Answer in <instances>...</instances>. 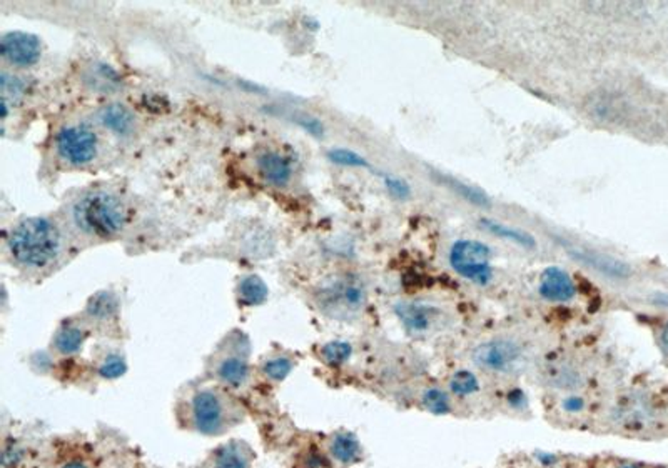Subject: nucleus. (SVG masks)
<instances>
[{
    "mask_svg": "<svg viewBox=\"0 0 668 468\" xmlns=\"http://www.w3.org/2000/svg\"><path fill=\"white\" fill-rule=\"evenodd\" d=\"M238 297L242 305L258 307L268 301L270 289L258 275H246L239 280Z\"/></svg>",
    "mask_w": 668,
    "mask_h": 468,
    "instance_id": "obj_21",
    "label": "nucleus"
},
{
    "mask_svg": "<svg viewBox=\"0 0 668 468\" xmlns=\"http://www.w3.org/2000/svg\"><path fill=\"white\" fill-rule=\"evenodd\" d=\"M480 223L487 232L495 235V237H499L503 240H508V242L525 247V248H535L536 247L535 237L528 232H525V230H521V229L510 227L507 223L497 222V220H491V219H481Z\"/></svg>",
    "mask_w": 668,
    "mask_h": 468,
    "instance_id": "obj_20",
    "label": "nucleus"
},
{
    "mask_svg": "<svg viewBox=\"0 0 668 468\" xmlns=\"http://www.w3.org/2000/svg\"><path fill=\"white\" fill-rule=\"evenodd\" d=\"M97 122L115 137H129L136 130V115L123 104H107L96 113Z\"/></svg>",
    "mask_w": 668,
    "mask_h": 468,
    "instance_id": "obj_13",
    "label": "nucleus"
},
{
    "mask_svg": "<svg viewBox=\"0 0 668 468\" xmlns=\"http://www.w3.org/2000/svg\"><path fill=\"white\" fill-rule=\"evenodd\" d=\"M0 90H2V101L7 102L14 107L19 101H23V95L29 92L27 80L9 74L7 70H2L0 74Z\"/></svg>",
    "mask_w": 668,
    "mask_h": 468,
    "instance_id": "obj_23",
    "label": "nucleus"
},
{
    "mask_svg": "<svg viewBox=\"0 0 668 468\" xmlns=\"http://www.w3.org/2000/svg\"><path fill=\"white\" fill-rule=\"evenodd\" d=\"M60 468H91L86 462H82V460H78V458H72V460H68L64 465Z\"/></svg>",
    "mask_w": 668,
    "mask_h": 468,
    "instance_id": "obj_36",
    "label": "nucleus"
},
{
    "mask_svg": "<svg viewBox=\"0 0 668 468\" xmlns=\"http://www.w3.org/2000/svg\"><path fill=\"white\" fill-rule=\"evenodd\" d=\"M297 123L303 125V129L307 130L309 134L315 135V137H321L325 132V127L323 123L319 122L315 117H309V115H303L301 119H297Z\"/></svg>",
    "mask_w": 668,
    "mask_h": 468,
    "instance_id": "obj_32",
    "label": "nucleus"
},
{
    "mask_svg": "<svg viewBox=\"0 0 668 468\" xmlns=\"http://www.w3.org/2000/svg\"><path fill=\"white\" fill-rule=\"evenodd\" d=\"M352 356V344L343 342V340H333L321 348V357L331 365V367H340L344 365Z\"/></svg>",
    "mask_w": 668,
    "mask_h": 468,
    "instance_id": "obj_25",
    "label": "nucleus"
},
{
    "mask_svg": "<svg viewBox=\"0 0 668 468\" xmlns=\"http://www.w3.org/2000/svg\"><path fill=\"white\" fill-rule=\"evenodd\" d=\"M383 180H385L386 189L389 192V195L395 197L397 201H408L411 197V187L407 180L399 179L395 176H385Z\"/></svg>",
    "mask_w": 668,
    "mask_h": 468,
    "instance_id": "obj_30",
    "label": "nucleus"
},
{
    "mask_svg": "<svg viewBox=\"0 0 668 468\" xmlns=\"http://www.w3.org/2000/svg\"><path fill=\"white\" fill-rule=\"evenodd\" d=\"M295 368V360L288 356H274V357L264 360L262 364V374L266 379L272 382H281L286 379Z\"/></svg>",
    "mask_w": 668,
    "mask_h": 468,
    "instance_id": "obj_24",
    "label": "nucleus"
},
{
    "mask_svg": "<svg viewBox=\"0 0 668 468\" xmlns=\"http://www.w3.org/2000/svg\"><path fill=\"white\" fill-rule=\"evenodd\" d=\"M215 377L227 387L238 389L241 385H244V382L250 377V364L242 354L227 356V357L221 358V362L217 364Z\"/></svg>",
    "mask_w": 668,
    "mask_h": 468,
    "instance_id": "obj_14",
    "label": "nucleus"
},
{
    "mask_svg": "<svg viewBox=\"0 0 668 468\" xmlns=\"http://www.w3.org/2000/svg\"><path fill=\"white\" fill-rule=\"evenodd\" d=\"M329 162L341 166V167L368 168L370 162L360 156L358 152L350 148H331L328 152Z\"/></svg>",
    "mask_w": 668,
    "mask_h": 468,
    "instance_id": "obj_27",
    "label": "nucleus"
},
{
    "mask_svg": "<svg viewBox=\"0 0 668 468\" xmlns=\"http://www.w3.org/2000/svg\"><path fill=\"white\" fill-rule=\"evenodd\" d=\"M315 299L321 312L338 320H350L364 309L368 292L358 275L348 274L326 280L317 289Z\"/></svg>",
    "mask_w": 668,
    "mask_h": 468,
    "instance_id": "obj_4",
    "label": "nucleus"
},
{
    "mask_svg": "<svg viewBox=\"0 0 668 468\" xmlns=\"http://www.w3.org/2000/svg\"><path fill=\"white\" fill-rule=\"evenodd\" d=\"M508 401H510L513 407H523L525 401H526V397H525V393L520 389H515V391L510 392Z\"/></svg>",
    "mask_w": 668,
    "mask_h": 468,
    "instance_id": "obj_35",
    "label": "nucleus"
},
{
    "mask_svg": "<svg viewBox=\"0 0 668 468\" xmlns=\"http://www.w3.org/2000/svg\"><path fill=\"white\" fill-rule=\"evenodd\" d=\"M87 340V332L76 324L62 325L54 338V346L62 356H76Z\"/></svg>",
    "mask_w": 668,
    "mask_h": 468,
    "instance_id": "obj_19",
    "label": "nucleus"
},
{
    "mask_svg": "<svg viewBox=\"0 0 668 468\" xmlns=\"http://www.w3.org/2000/svg\"><path fill=\"white\" fill-rule=\"evenodd\" d=\"M476 365L493 374H513L523 364V348L508 338H495L473 352Z\"/></svg>",
    "mask_w": 668,
    "mask_h": 468,
    "instance_id": "obj_7",
    "label": "nucleus"
},
{
    "mask_svg": "<svg viewBox=\"0 0 668 468\" xmlns=\"http://www.w3.org/2000/svg\"><path fill=\"white\" fill-rule=\"evenodd\" d=\"M303 467L305 468H331L329 465L328 458L323 457V454L319 452H309L305 462H303Z\"/></svg>",
    "mask_w": 668,
    "mask_h": 468,
    "instance_id": "obj_33",
    "label": "nucleus"
},
{
    "mask_svg": "<svg viewBox=\"0 0 668 468\" xmlns=\"http://www.w3.org/2000/svg\"><path fill=\"white\" fill-rule=\"evenodd\" d=\"M97 372H99V375L103 379H119V377H123L125 372H127V362H125V358L121 354L113 352V354H109V356H105L103 358V362L99 364Z\"/></svg>",
    "mask_w": 668,
    "mask_h": 468,
    "instance_id": "obj_28",
    "label": "nucleus"
},
{
    "mask_svg": "<svg viewBox=\"0 0 668 468\" xmlns=\"http://www.w3.org/2000/svg\"><path fill=\"white\" fill-rule=\"evenodd\" d=\"M0 56L12 68H34L42 57L41 39L21 31L7 32L0 40Z\"/></svg>",
    "mask_w": 668,
    "mask_h": 468,
    "instance_id": "obj_8",
    "label": "nucleus"
},
{
    "mask_svg": "<svg viewBox=\"0 0 668 468\" xmlns=\"http://www.w3.org/2000/svg\"><path fill=\"white\" fill-rule=\"evenodd\" d=\"M399 322L413 335L426 334L438 322L442 310L421 302H401L395 307Z\"/></svg>",
    "mask_w": 668,
    "mask_h": 468,
    "instance_id": "obj_10",
    "label": "nucleus"
},
{
    "mask_svg": "<svg viewBox=\"0 0 668 468\" xmlns=\"http://www.w3.org/2000/svg\"><path fill=\"white\" fill-rule=\"evenodd\" d=\"M538 293L542 299L548 302H556L563 303L575 299L577 295V287L575 282L570 277V274L563 268L548 267L544 268L540 284H538Z\"/></svg>",
    "mask_w": 668,
    "mask_h": 468,
    "instance_id": "obj_12",
    "label": "nucleus"
},
{
    "mask_svg": "<svg viewBox=\"0 0 668 468\" xmlns=\"http://www.w3.org/2000/svg\"><path fill=\"white\" fill-rule=\"evenodd\" d=\"M430 177L436 180L438 184H442L443 187H446V189L454 192L456 195H460L468 203L476 205V207H481V209L490 207V197H488L483 190L478 189L475 185H470V184H466L463 180L454 179L452 176L436 172V170H431Z\"/></svg>",
    "mask_w": 668,
    "mask_h": 468,
    "instance_id": "obj_16",
    "label": "nucleus"
},
{
    "mask_svg": "<svg viewBox=\"0 0 668 468\" xmlns=\"http://www.w3.org/2000/svg\"><path fill=\"white\" fill-rule=\"evenodd\" d=\"M423 403L435 415H444V413L450 412V409H452L450 397L442 389H428V391L425 392Z\"/></svg>",
    "mask_w": 668,
    "mask_h": 468,
    "instance_id": "obj_29",
    "label": "nucleus"
},
{
    "mask_svg": "<svg viewBox=\"0 0 668 468\" xmlns=\"http://www.w3.org/2000/svg\"><path fill=\"white\" fill-rule=\"evenodd\" d=\"M72 222L82 234L109 238L119 234L127 222L123 201L111 192L94 190L80 195L72 205Z\"/></svg>",
    "mask_w": 668,
    "mask_h": 468,
    "instance_id": "obj_2",
    "label": "nucleus"
},
{
    "mask_svg": "<svg viewBox=\"0 0 668 468\" xmlns=\"http://www.w3.org/2000/svg\"><path fill=\"white\" fill-rule=\"evenodd\" d=\"M84 84L94 92L111 94L123 87V78L115 68L103 62H96L84 72Z\"/></svg>",
    "mask_w": 668,
    "mask_h": 468,
    "instance_id": "obj_15",
    "label": "nucleus"
},
{
    "mask_svg": "<svg viewBox=\"0 0 668 468\" xmlns=\"http://www.w3.org/2000/svg\"><path fill=\"white\" fill-rule=\"evenodd\" d=\"M450 391L460 397H470L480 391V380L476 379L475 374L460 370L450 380Z\"/></svg>",
    "mask_w": 668,
    "mask_h": 468,
    "instance_id": "obj_26",
    "label": "nucleus"
},
{
    "mask_svg": "<svg viewBox=\"0 0 668 468\" xmlns=\"http://www.w3.org/2000/svg\"><path fill=\"white\" fill-rule=\"evenodd\" d=\"M23 458V450L17 446H4V454H2V465L4 468H14L19 460Z\"/></svg>",
    "mask_w": 668,
    "mask_h": 468,
    "instance_id": "obj_31",
    "label": "nucleus"
},
{
    "mask_svg": "<svg viewBox=\"0 0 668 468\" xmlns=\"http://www.w3.org/2000/svg\"><path fill=\"white\" fill-rule=\"evenodd\" d=\"M119 312V299L113 292H99L87 303V313L96 320H111Z\"/></svg>",
    "mask_w": 668,
    "mask_h": 468,
    "instance_id": "obj_22",
    "label": "nucleus"
},
{
    "mask_svg": "<svg viewBox=\"0 0 668 468\" xmlns=\"http://www.w3.org/2000/svg\"><path fill=\"white\" fill-rule=\"evenodd\" d=\"M256 168L261 179L272 187L283 189L293 179V162L276 150H262L256 157Z\"/></svg>",
    "mask_w": 668,
    "mask_h": 468,
    "instance_id": "obj_11",
    "label": "nucleus"
},
{
    "mask_svg": "<svg viewBox=\"0 0 668 468\" xmlns=\"http://www.w3.org/2000/svg\"><path fill=\"white\" fill-rule=\"evenodd\" d=\"M252 450L244 442H229L215 452V468H251Z\"/></svg>",
    "mask_w": 668,
    "mask_h": 468,
    "instance_id": "obj_17",
    "label": "nucleus"
},
{
    "mask_svg": "<svg viewBox=\"0 0 668 468\" xmlns=\"http://www.w3.org/2000/svg\"><path fill=\"white\" fill-rule=\"evenodd\" d=\"M329 454L343 465H352L361 457V446L350 432H338L329 440Z\"/></svg>",
    "mask_w": 668,
    "mask_h": 468,
    "instance_id": "obj_18",
    "label": "nucleus"
},
{
    "mask_svg": "<svg viewBox=\"0 0 668 468\" xmlns=\"http://www.w3.org/2000/svg\"><path fill=\"white\" fill-rule=\"evenodd\" d=\"M188 422L197 434L221 435L239 422V412L223 392L199 389L188 400Z\"/></svg>",
    "mask_w": 668,
    "mask_h": 468,
    "instance_id": "obj_3",
    "label": "nucleus"
},
{
    "mask_svg": "<svg viewBox=\"0 0 668 468\" xmlns=\"http://www.w3.org/2000/svg\"><path fill=\"white\" fill-rule=\"evenodd\" d=\"M56 150L69 166L82 167L91 164L99 150V137L89 125H64L56 135Z\"/></svg>",
    "mask_w": 668,
    "mask_h": 468,
    "instance_id": "obj_6",
    "label": "nucleus"
},
{
    "mask_svg": "<svg viewBox=\"0 0 668 468\" xmlns=\"http://www.w3.org/2000/svg\"><path fill=\"white\" fill-rule=\"evenodd\" d=\"M620 468H636V467H632V465H625V467H620Z\"/></svg>",
    "mask_w": 668,
    "mask_h": 468,
    "instance_id": "obj_38",
    "label": "nucleus"
},
{
    "mask_svg": "<svg viewBox=\"0 0 668 468\" xmlns=\"http://www.w3.org/2000/svg\"><path fill=\"white\" fill-rule=\"evenodd\" d=\"M662 342H663V346H665V350H667L668 354V324L665 328H663V334H662Z\"/></svg>",
    "mask_w": 668,
    "mask_h": 468,
    "instance_id": "obj_37",
    "label": "nucleus"
},
{
    "mask_svg": "<svg viewBox=\"0 0 668 468\" xmlns=\"http://www.w3.org/2000/svg\"><path fill=\"white\" fill-rule=\"evenodd\" d=\"M62 235L47 217H29L17 223L7 240L12 258L25 268H46L60 254Z\"/></svg>",
    "mask_w": 668,
    "mask_h": 468,
    "instance_id": "obj_1",
    "label": "nucleus"
},
{
    "mask_svg": "<svg viewBox=\"0 0 668 468\" xmlns=\"http://www.w3.org/2000/svg\"><path fill=\"white\" fill-rule=\"evenodd\" d=\"M562 244H563L566 252L570 254L572 258H575L577 262L587 266V267L600 272V274L607 275V277L622 280L630 277V274H632L630 267L625 262H622V260L615 258V256L601 254V252H597V250H590V248H585V247L565 244V240H562Z\"/></svg>",
    "mask_w": 668,
    "mask_h": 468,
    "instance_id": "obj_9",
    "label": "nucleus"
},
{
    "mask_svg": "<svg viewBox=\"0 0 668 468\" xmlns=\"http://www.w3.org/2000/svg\"><path fill=\"white\" fill-rule=\"evenodd\" d=\"M563 409H565L566 412L570 413L580 412L583 409V400L578 399V397H570V399H566L563 401Z\"/></svg>",
    "mask_w": 668,
    "mask_h": 468,
    "instance_id": "obj_34",
    "label": "nucleus"
},
{
    "mask_svg": "<svg viewBox=\"0 0 668 468\" xmlns=\"http://www.w3.org/2000/svg\"><path fill=\"white\" fill-rule=\"evenodd\" d=\"M450 266L458 275L478 285L493 279L491 248L480 240H456L450 250Z\"/></svg>",
    "mask_w": 668,
    "mask_h": 468,
    "instance_id": "obj_5",
    "label": "nucleus"
}]
</instances>
